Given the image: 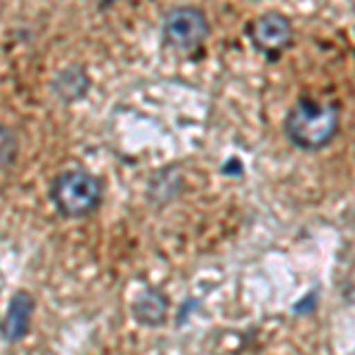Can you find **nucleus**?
Instances as JSON below:
<instances>
[{"instance_id": "6e6552de", "label": "nucleus", "mask_w": 355, "mask_h": 355, "mask_svg": "<svg viewBox=\"0 0 355 355\" xmlns=\"http://www.w3.org/2000/svg\"><path fill=\"white\" fill-rule=\"evenodd\" d=\"M17 154H19V140L8 125L0 123V171L10 168L17 162Z\"/></svg>"}, {"instance_id": "39448f33", "label": "nucleus", "mask_w": 355, "mask_h": 355, "mask_svg": "<svg viewBox=\"0 0 355 355\" xmlns=\"http://www.w3.org/2000/svg\"><path fill=\"white\" fill-rule=\"evenodd\" d=\"M33 311H36L33 296L28 294V291H17L8 303V311H5L3 339L8 343H17L24 339L28 334V329H31Z\"/></svg>"}, {"instance_id": "423d86ee", "label": "nucleus", "mask_w": 355, "mask_h": 355, "mask_svg": "<svg viewBox=\"0 0 355 355\" xmlns=\"http://www.w3.org/2000/svg\"><path fill=\"white\" fill-rule=\"evenodd\" d=\"M171 301L162 289L147 287L140 296L133 301V318L142 327H162L168 320Z\"/></svg>"}, {"instance_id": "20e7f679", "label": "nucleus", "mask_w": 355, "mask_h": 355, "mask_svg": "<svg viewBox=\"0 0 355 355\" xmlns=\"http://www.w3.org/2000/svg\"><path fill=\"white\" fill-rule=\"evenodd\" d=\"M249 38H251V45H254L266 60L275 62L291 45L294 31H291L289 17L272 10V12H266L251 21Z\"/></svg>"}, {"instance_id": "f03ea898", "label": "nucleus", "mask_w": 355, "mask_h": 355, "mask_svg": "<svg viewBox=\"0 0 355 355\" xmlns=\"http://www.w3.org/2000/svg\"><path fill=\"white\" fill-rule=\"evenodd\" d=\"M50 202L62 218H88L102 204V182L97 175L83 168L62 171L50 185Z\"/></svg>"}, {"instance_id": "f257e3e1", "label": "nucleus", "mask_w": 355, "mask_h": 355, "mask_svg": "<svg viewBox=\"0 0 355 355\" xmlns=\"http://www.w3.org/2000/svg\"><path fill=\"white\" fill-rule=\"evenodd\" d=\"M341 128V110L334 102H318L303 97L284 119V135L303 152H320L336 137Z\"/></svg>"}, {"instance_id": "0eeeda50", "label": "nucleus", "mask_w": 355, "mask_h": 355, "mask_svg": "<svg viewBox=\"0 0 355 355\" xmlns=\"http://www.w3.org/2000/svg\"><path fill=\"white\" fill-rule=\"evenodd\" d=\"M88 88H90V78H88V73H85L81 67L64 69V71H62L60 76L53 81L55 95L60 97L62 102H67V105L81 100V97L88 93Z\"/></svg>"}, {"instance_id": "7ed1b4c3", "label": "nucleus", "mask_w": 355, "mask_h": 355, "mask_svg": "<svg viewBox=\"0 0 355 355\" xmlns=\"http://www.w3.org/2000/svg\"><path fill=\"white\" fill-rule=\"evenodd\" d=\"M209 19H206L204 10L194 8V5H180V8H171L164 15L162 21V38L164 45L178 53H192L209 38Z\"/></svg>"}]
</instances>
